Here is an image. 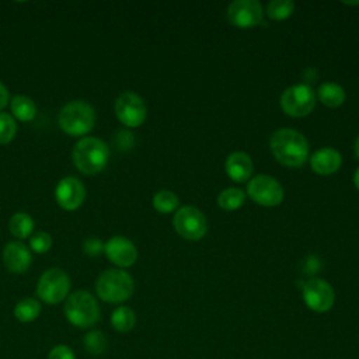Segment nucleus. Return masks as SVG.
<instances>
[{"instance_id": "nucleus-1", "label": "nucleus", "mask_w": 359, "mask_h": 359, "mask_svg": "<svg viewBox=\"0 0 359 359\" xmlns=\"http://www.w3.org/2000/svg\"><path fill=\"white\" fill-rule=\"evenodd\" d=\"M273 157L286 167H300L309 156L307 139L294 129L276 130L269 142Z\"/></svg>"}, {"instance_id": "nucleus-2", "label": "nucleus", "mask_w": 359, "mask_h": 359, "mask_svg": "<svg viewBox=\"0 0 359 359\" xmlns=\"http://www.w3.org/2000/svg\"><path fill=\"white\" fill-rule=\"evenodd\" d=\"M74 167L84 175H93L105 168L109 160L108 144L94 136L81 137L72 153Z\"/></svg>"}, {"instance_id": "nucleus-3", "label": "nucleus", "mask_w": 359, "mask_h": 359, "mask_svg": "<svg viewBox=\"0 0 359 359\" xmlns=\"http://www.w3.org/2000/svg\"><path fill=\"white\" fill-rule=\"evenodd\" d=\"M57 123L66 135L84 137L94 129L95 111L88 102L83 100H73L62 107Z\"/></svg>"}, {"instance_id": "nucleus-4", "label": "nucleus", "mask_w": 359, "mask_h": 359, "mask_svg": "<svg viewBox=\"0 0 359 359\" xmlns=\"http://www.w3.org/2000/svg\"><path fill=\"white\" fill-rule=\"evenodd\" d=\"M133 278L123 269H107L101 272L95 280L97 296L105 303H123L133 294Z\"/></svg>"}, {"instance_id": "nucleus-5", "label": "nucleus", "mask_w": 359, "mask_h": 359, "mask_svg": "<svg viewBox=\"0 0 359 359\" xmlns=\"http://www.w3.org/2000/svg\"><path fill=\"white\" fill-rule=\"evenodd\" d=\"M65 317L77 328H90L100 321L101 310L97 299L87 290H76L66 299Z\"/></svg>"}, {"instance_id": "nucleus-6", "label": "nucleus", "mask_w": 359, "mask_h": 359, "mask_svg": "<svg viewBox=\"0 0 359 359\" xmlns=\"http://www.w3.org/2000/svg\"><path fill=\"white\" fill-rule=\"evenodd\" d=\"M69 290L70 278L60 268H50L45 271L36 283V294L46 304H57L66 300Z\"/></svg>"}, {"instance_id": "nucleus-7", "label": "nucleus", "mask_w": 359, "mask_h": 359, "mask_svg": "<svg viewBox=\"0 0 359 359\" xmlns=\"http://www.w3.org/2000/svg\"><path fill=\"white\" fill-rule=\"evenodd\" d=\"M316 105V95L310 86L294 84L286 88L280 97V107L285 114L293 118L309 115Z\"/></svg>"}, {"instance_id": "nucleus-8", "label": "nucleus", "mask_w": 359, "mask_h": 359, "mask_svg": "<svg viewBox=\"0 0 359 359\" xmlns=\"http://www.w3.org/2000/svg\"><path fill=\"white\" fill-rule=\"evenodd\" d=\"M114 111L118 121L128 128L140 126L147 115L143 98L132 91H125L115 100Z\"/></svg>"}, {"instance_id": "nucleus-9", "label": "nucleus", "mask_w": 359, "mask_h": 359, "mask_svg": "<svg viewBox=\"0 0 359 359\" xmlns=\"http://www.w3.org/2000/svg\"><path fill=\"white\" fill-rule=\"evenodd\" d=\"M175 231L187 240H201L208 231L205 215L195 206L181 208L172 219Z\"/></svg>"}, {"instance_id": "nucleus-10", "label": "nucleus", "mask_w": 359, "mask_h": 359, "mask_svg": "<svg viewBox=\"0 0 359 359\" xmlns=\"http://www.w3.org/2000/svg\"><path fill=\"white\" fill-rule=\"evenodd\" d=\"M302 293L306 306L316 313L328 311L335 302V293L332 286L327 280L320 278H313L304 282Z\"/></svg>"}, {"instance_id": "nucleus-11", "label": "nucleus", "mask_w": 359, "mask_h": 359, "mask_svg": "<svg viewBox=\"0 0 359 359\" xmlns=\"http://www.w3.org/2000/svg\"><path fill=\"white\" fill-rule=\"evenodd\" d=\"M248 196L261 206H276L283 199L282 185L271 175H257L247 184Z\"/></svg>"}, {"instance_id": "nucleus-12", "label": "nucleus", "mask_w": 359, "mask_h": 359, "mask_svg": "<svg viewBox=\"0 0 359 359\" xmlns=\"http://www.w3.org/2000/svg\"><path fill=\"white\" fill-rule=\"evenodd\" d=\"M230 24L238 28H251L262 21V7L257 0H236L227 7Z\"/></svg>"}, {"instance_id": "nucleus-13", "label": "nucleus", "mask_w": 359, "mask_h": 359, "mask_svg": "<svg viewBox=\"0 0 359 359\" xmlns=\"http://www.w3.org/2000/svg\"><path fill=\"white\" fill-rule=\"evenodd\" d=\"M55 198L62 209L76 210L83 205L86 198L84 184L76 177H65L55 188Z\"/></svg>"}, {"instance_id": "nucleus-14", "label": "nucleus", "mask_w": 359, "mask_h": 359, "mask_svg": "<svg viewBox=\"0 0 359 359\" xmlns=\"http://www.w3.org/2000/svg\"><path fill=\"white\" fill-rule=\"evenodd\" d=\"M104 252L108 261L118 268L132 266L137 259V250L135 244L129 238L122 236L111 237L104 244Z\"/></svg>"}, {"instance_id": "nucleus-15", "label": "nucleus", "mask_w": 359, "mask_h": 359, "mask_svg": "<svg viewBox=\"0 0 359 359\" xmlns=\"http://www.w3.org/2000/svg\"><path fill=\"white\" fill-rule=\"evenodd\" d=\"M31 250L21 241H8L3 250V262L8 272L24 273L31 265Z\"/></svg>"}, {"instance_id": "nucleus-16", "label": "nucleus", "mask_w": 359, "mask_h": 359, "mask_svg": "<svg viewBox=\"0 0 359 359\" xmlns=\"http://www.w3.org/2000/svg\"><path fill=\"white\" fill-rule=\"evenodd\" d=\"M341 163H342V157L339 151L331 147H324L317 150L310 158V165L313 171L320 175L334 174L341 167Z\"/></svg>"}, {"instance_id": "nucleus-17", "label": "nucleus", "mask_w": 359, "mask_h": 359, "mask_svg": "<svg viewBox=\"0 0 359 359\" xmlns=\"http://www.w3.org/2000/svg\"><path fill=\"white\" fill-rule=\"evenodd\" d=\"M224 167L227 175L236 182H243L248 180L254 170L251 157L244 151H234L229 154Z\"/></svg>"}, {"instance_id": "nucleus-18", "label": "nucleus", "mask_w": 359, "mask_h": 359, "mask_svg": "<svg viewBox=\"0 0 359 359\" xmlns=\"http://www.w3.org/2000/svg\"><path fill=\"white\" fill-rule=\"evenodd\" d=\"M10 108L13 118L21 121V122H29L34 119L36 114V105L35 102L22 94H17L10 101Z\"/></svg>"}, {"instance_id": "nucleus-19", "label": "nucleus", "mask_w": 359, "mask_h": 359, "mask_svg": "<svg viewBox=\"0 0 359 359\" xmlns=\"http://www.w3.org/2000/svg\"><path fill=\"white\" fill-rule=\"evenodd\" d=\"M317 95L320 101L330 108H337L345 101V91L337 83H323L317 90Z\"/></svg>"}, {"instance_id": "nucleus-20", "label": "nucleus", "mask_w": 359, "mask_h": 359, "mask_svg": "<svg viewBox=\"0 0 359 359\" xmlns=\"http://www.w3.org/2000/svg\"><path fill=\"white\" fill-rule=\"evenodd\" d=\"M34 224H35L34 219L28 213L17 212L8 220V230L14 237L24 240V238L32 236Z\"/></svg>"}, {"instance_id": "nucleus-21", "label": "nucleus", "mask_w": 359, "mask_h": 359, "mask_svg": "<svg viewBox=\"0 0 359 359\" xmlns=\"http://www.w3.org/2000/svg\"><path fill=\"white\" fill-rule=\"evenodd\" d=\"M41 303L34 297H24L14 306V316L20 323H32L41 314Z\"/></svg>"}, {"instance_id": "nucleus-22", "label": "nucleus", "mask_w": 359, "mask_h": 359, "mask_svg": "<svg viewBox=\"0 0 359 359\" xmlns=\"http://www.w3.org/2000/svg\"><path fill=\"white\" fill-rule=\"evenodd\" d=\"M136 324V314L128 306L116 307L111 314V325L118 332H129Z\"/></svg>"}, {"instance_id": "nucleus-23", "label": "nucleus", "mask_w": 359, "mask_h": 359, "mask_svg": "<svg viewBox=\"0 0 359 359\" xmlns=\"http://www.w3.org/2000/svg\"><path fill=\"white\" fill-rule=\"evenodd\" d=\"M84 349L94 356H100L107 351V337L100 330H91L86 332L83 338Z\"/></svg>"}, {"instance_id": "nucleus-24", "label": "nucleus", "mask_w": 359, "mask_h": 359, "mask_svg": "<svg viewBox=\"0 0 359 359\" xmlns=\"http://www.w3.org/2000/svg\"><path fill=\"white\" fill-rule=\"evenodd\" d=\"M245 194L238 188H226L217 196V203L224 210H236L243 206Z\"/></svg>"}, {"instance_id": "nucleus-25", "label": "nucleus", "mask_w": 359, "mask_h": 359, "mask_svg": "<svg viewBox=\"0 0 359 359\" xmlns=\"http://www.w3.org/2000/svg\"><path fill=\"white\" fill-rule=\"evenodd\" d=\"M178 206V196L168 191V189H161L154 194L153 196V208L158 213H170Z\"/></svg>"}, {"instance_id": "nucleus-26", "label": "nucleus", "mask_w": 359, "mask_h": 359, "mask_svg": "<svg viewBox=\"0 0 359 359\" xmlns=\"http://www.w3.org/2000/svg\"><path fill=\"white\" fill-rule=\"evenodd\" d=\"M294 10V3L290 0H272L266 7V14L271 20L282 21L292 15Z\"/></svg>"}, {"instance_id": "nucleus-27", "label": "nucleus", "mask_w": 359, "mask_h": 359, "mask_svg": "<svg viewBox=\"0 0 359 359\" xmlns=\"http://www.w3.org/2000/svg\"><path fill=\"white\" fill-rule=\"evenodd\" d=\"M17 133V123L15 119L7 114L0 112V144L10 143Z\"/></svg>"}, {"instance_id": "nucleus-28", "label": "nucleus", "mask_w": 359, "mask_h": 359, "mask_svg": "<svg viewBox=\"0 0 359 359\" xmlns=\"http://www.w3.org/2000/svg\"><path fill=\"white\" fill-rule=\"evenodd\" d=\"M52 247V237L49 233L38 231L34 233L29 238V248L36 254H45Z\"/></svg>"}, {"instance_id": "nucleus-29", "label": "nucleus", "mask_w": 359, "mask_h": 359, "mask_svg": "<svg viewBox=\"0 0 359 359\" xmlns=\"http://www.w3.org/2000/svg\"><path fill=\"white\" fill-rule=\"evenodd\" d=\"M83 251L88 257H98L104 251V243L97 237H88L83 243Z\"/></svg>"}, {"instance_id": "nucleus-30", "label": "nucleus", "mask_w": 359, "mask_h": 359, "mask_svg": "<svg viewBox=\"0 0 359 359\" xmlns=\"http://www.w3.org/2000/svg\"><path fill=\"white\" fill-rule=\"evenodd\" d=\"M48 359H76V355L70 346L65 344H59L49 351Z\"/></svg>"}, {"instance_id": "nucleus-31", "label": "nucleus", "mask_w": 359, "mask_h": 359, "mask_svg": "<svg viewBox=\"0 0 359 359\" xmlns=\"http://www.w3.org/2000/svg\"><path fill=\"white\" fill-rule=\"evenodd\" d=\"M115 142H116V146H118L121 150H128V149H130L132 144H133V136H132V133L128 132V130H121V132H118Z\"/></svg>"}, {"instance_id": "nucleus-32", "label": "nucleus", "mask_w": 359, "mask_h": 359, "mask_svg": "<svg viewBox=\"0 0 359 359\" xmlns=\"http://www.w3.org/2000/svg\"><path fill=\"white\" fill-rule=\"evenodd\" d=\"M8 101H10L8 90H7V87L0 81V111L8 104Z\"/></svg>"}, {"instance_id": "nucleus-33", "label": "nucleus", "mask_w": 359, "mask_h": 359, "mask_svg": "<svg viewBox=\"0 0 359 359\" xmlns=\"http://www.w3.org/2000/svg\"><path fill=\"white\" fill-rule=\"evenodd\" d=\"M353 182H355L356 188L359 189V167L356 168V171H355V174H353Z\"/></svg>"}, {"instance_id": "nucleus-34", "label": "nucleus", "mask_w": 359, "mask_h": 359, "mask_svg": "<svg viewBox=\"0 0 359 359\" xmlns=\"http://www.w3.org/2000/svg\"><path fill=\"white\" fill-rule=\"evenodd\" d=\"M355 153H356V156L359 157V136H358V139H356V142H355Z\"/></svg>"}]
</instances>
